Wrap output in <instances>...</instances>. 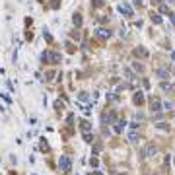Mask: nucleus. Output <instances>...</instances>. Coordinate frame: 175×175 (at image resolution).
<instances>
[{"label": "nucleus", "instance_id": "1", "mask_svg": "<svg viewBox=\"0 0 175 175\" xmlns=\"http://www.w3.org/2000/svg\"><path fill=\"white\" fill-rule=\"evenodd\" d=\"M58 165H60V169H62V171H70V167H72L70 158H68V156H60V160H58Z\"/></svg>", "mask_w": 175, "mask_h": 175}, {"label": "nucleus", "instance_id": "2", "mask_svg": "<svg viewBox=\"0 0 175 175\" xmlns=\"http://www.w3.org/2000/svg\"><path fill=\"white\" fill-rule=\"evenodd\" d=\"M119 12H123L125 16H132V8H130L129 4H125V2H123V4H119Z\"/></svg>", "mask_w": 175, "mask_h": 175}, {"label": "nucleus", "instance_id": "3", "mask_svg": "<svg viewBox=\"0 0 175 175\" xmlns=\"http://www.w3.org/2000/svg\"><path fill=\"white\" fill-rule=\"evenodd\" d=\"M156 152H158V150H156V146H152V144H150V146H146V148H144V156H154Z\"/></svg>", "mask_w": 175, "mask_h": 175}, {"label": "nucleus", "instance_id": "4", "mask_svg": "<svg viewBox=\"0 0 175 175\" xmlns=\"http://www.w3.org/2000/svg\"><path fill=\"white\" fill-rule=\"evenodd\" d=\"M109 35H111V31H109V29H97V37L105 39V37H109Z\"/></svg>", "mask_w": 175, "mask_h": 175}, {"label": "nucleus", "instance_id": "5", "mask_svg": "<svg viewBox=\"0 0 175 175\" xmlns=\"http://www.w3.org/2000/svg\"><path fill=\"white\" fill-rule=\"evenodd\" d=\"M150 105H152V111H160V109H162V103H160L158 99H152Z\"/></svg>", "mask_w": 175, "mask_h": 175}, {"label": "nucleus", "instance_id": "6", "mask_svg": "<svg viewBox=\"0 0 175 175\" xmlns=\"http://www.w3.org/2000/svg\"><path fill=\"white\" fill-rule=\"evenodd\" d=\"M158 76L162 78V80H167V78H169V72L163 70V68H160V70H158Z\"/></svg>", "mask_w": 175, "mask_h": 175}, {"label": "nucleus", "instance_id": "7", "mask_svg": "<svg viewBox=\"0 0 175 175\" xmlns=\"http://www.w3.org/2000/svg\"><path fill=\"white\" fill-rule=\"evenodd\" d=\"M150 18H152V21H154V24H162V18H160V16H158V14H150Z\"/></svg>", "mask_w": 175, "mask_h": 175}, {"label": "nucleus", "instance_id": "8", "mask_svg": "<svg viewBox=\"0 0 175 175\" xmlns=\"http://www.w3.org/2000/svg\"><path fill=\"white\" fill-rule=\"evenodd\" d=\"M160 12H162V14H167V12H169V8L165 6V4H162V6H160Z\"/></svg>", "mask_w": 175, "mask_h": 175}, {"label": "nucleus", "instance_id": "9", "mask_svg": "<svg viewBox=\"0 0 175 175\" xmlns=\"http://www.w3.org/2000/svg\"><path fill=\"white\" fill-rule=\"evenodd\" d=\"M129 138H130V142H136V132H134V130L129 134Z\"/></svg>", "mask_w": 175, "mask_h": 175}, {"label": "nucleus", "instance_id": "10", "mask_svg": "<svg viewBox=\"0 0 175 175\" xmlns=\"http://www.w3.org/2000/svg\"><path fill=\"white\" fill-rule=\"evenodd\" d=\"M82 130H90V125L86 123V121H84V123H82Z\"/></svg>", "mask_w": 175, "mask_h": 175}, {"label": "nucleus", "instance_id": "11", "mask_svg": "<svg viewBox=\"0 0 175 175\" xmlns=\"http://www.w3.org/2000/svg\"><path fill=\"white\" fill-rule=\"evenodd\" d=\"M74 24H76V26H80V24H82V19H80V16H76V18H74Z\"/></svg>", "mask_w": 175, "mask_h": 175}, {"label": "nucleus", "instance_id": "12", "mask_svg": "<svg viewBox=\"0 0 175 175\" xmlns=\"http://www.w3.org/2000/svg\"><path fill=\"white\" fill-rule=\"evenodd\" d=\"M171 60H175V51H173V53H171Z\"/></svg>", "mask_w": 175, "mask_h": 175}, {"label": "nucleus", "instance_id": "13", "mask_svg": "<svg viewBox=\"0 0 175 175\" xmlns=\"http://www.w3.org/2000/svg\"><path fill=\"white\" fill-rule=\"evenodd\" d=\"M152 2H154V4H160V2H162V0H152Z\"/></svg>", "mask_w": 175, "mask_h": 175}, {"label": "nucleus", "instance_id": "14", "mask_svg": "<svg viewBox=\"0 0 175 175\" xmlns=\"http://www.w3.org/2000/svg\"><path fill=\"white\" fill-rule=\"evenodd\" d=\"M134 2H136V4H142V0H134Z\"/></svg>", "mask_w": 175, "mask_h": 175}, {"label": "nucleus", "instance_id": "15", "mask_svg": "<svg viewBox=\"0 0 175 175\" xmlns=\"http://www.w3.org/2000/svg\"><path fill=\"white\" fill-rule=\"evenodd\" d=\"M169 2H175V0H169Z\"/></svg>", "mask_w": 175, "mask_h": 175}]
</instances>
